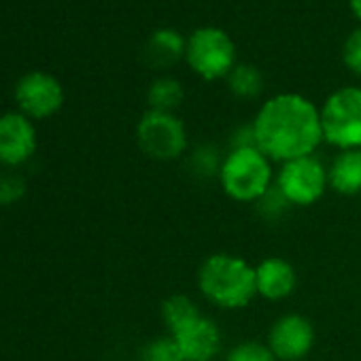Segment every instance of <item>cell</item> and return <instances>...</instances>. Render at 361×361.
<instances>
[{
  "label": "cell",
  "mask_w": 361,
  "mask_h": 361,
  "mask_svg": "<svg viewBox=\"0 0 361 361\" xmlns=\"http://www.w3.org/2000/svg\"><path fill=\"white\" fill-rule=\"evenodd\" d=\"M257 149L270 161H291L312 155L323 142L321 111L302 94L268 98L253 119Z\"/></svg>",
  "instance_id": "obj_1"
},
{
  "label": "cell",
  "mask_w": 361,
  "mask_h": 361,
  "mask_svg": "<svg viewBox=\"0 0 361 361\" xmlns=\"http://www.w3.org/2000/svg\"><path fill=\"white\" fill-rule=\"evenodd\" d=\"M198 287L202 295L219 308H245L257 295L255 268L238 255L215 253L200 266Z\"/></svg>",
  "instance_id": "obj_2"
},
{
  "label": "cell",
  "mask_w": 361,
  "mask_h": 361,
  "mask_svg": "<svg viewBox=\"0 0 361 361\" xmlns=\"http://www.w3.org/2000/svg\"><path fill=\"white\" fill-rule=\"evenodd\" d=\"M219 180L232 200L259 202L272 190V161L257 147H236L221 159Z\"/></svg>",
  "instance_id": "obj_3"
},
{
  "label": "cell",
  "mask_w": 361,
  "mask_h": 361,
  "mask_svg": "<svg viewBox=\"0 0 361 361\" xmlns=\"http://www.w3.org/2000/svg\"><path fill=\"white\" fill-rule=\"evenodd\" d=\"M319 111L327 145L340 151L361 149V87L346 85L331 92Z\"/></svg>",
  "instance_id": "obj_4"
},
{
  "label": "cell",
  "mask_w": 361,
  "mask_h": 361,
  "mask_svg": "<svg viewBox=\"0 0 361 361\" xmlns=\"http://www.w3.org/2000/svg\"><path fill=\"white\" fill-rule=\"evenodd\" d=\"M185 62L204 81L228 79L236 62L232 37L217 26H200L188 37Z\"/></svg>",
  "instance_id": "obj_5"
},
{
  "label": "cell",
  "mask_w": 361,
  "mask_h": 361,
  "mask_svg": "<svg viewBox=\"0 0 361 361\" xmlns=\"http://www.w3.org/2000/svg\"><path fill=\"white\" fill-rule=\"evenodd\" d=\"M136 142L151 159L172 161L188 149V130L174 113L149 109L136 126Z\"/></svg>",
  "instance_id": "obj_6"
},
{
  "label": "cell",
  "mask_w": 361,
  "mask_h": 361,
  "mask_svg": "<svg viewBox=\"0 0 361 361\" xmlns=\"http://www.w3.org/2000/svg\"><path fill=\"white\" fill-rule=\"evenodd\" d=\"M327 188V170L314 155L285 161L276 176V190L291 207H310L319 202Z\"/></svg>",
  "instance_id": "obj_7"
},
{
  "label": "cell",
  "mask_w": 361,
  "mask_h": 361,
  "mask_svg": "<svg viewBox=\"0 0 361 361\" xmlns=\"http://www.w3.org/2000/svg\"><path fill=\"white\" fill-rule=\"evenodd\" d=\"M16 100L22 113L30 119H45L58 113L64 104L62 83L49 73H28L16 85Z\"/></svg>",
  "instance_id": "obj_8"
},
{
  "label": "cell",
  "mask_w": 361,
  "mask_h": 361,
  "mask_svg": "<svg viewBox=\"0 0 361 361\" xmlns=\"http://www.w3.org/2000/svg\"><path fill=\"white\" fill-rule=\"evenodd\" d=\"M266 344L279 361H302L314 346V327L302 314H283L272 323Z\"/></svg>",
  "instance_id": "obj_9"
},
{
  "label": "cell",
  "mask_w": 361,
  "mask_h": 361,
  "mask_svg": "<svg viewBox=\"0 0 361 361\" xmlns=\"http://www.w3.org/2000/svg\"><path fill=\"white\" fill-rule=\"evenodd\" d=\"M37 151V130L24 113L0 117V164L22 166Z\"/></svg>",
  "instance_id": "obj_10"
},
{
  "label": "cell",
  "mask_w": 361,
  "mask_h": 361,
  "mask_svg": "<svg viewBox=\"0 0 361 361\" xmlns=\"http://www.w3.org/2000/svg\"><path fill=\"white\" fill-rule=\"evenodd\" d=\"M174 338L185 361H213L224 346V334L219 325L204 314L192 325H188L185 329L174 334Z\"/></svg>",
  "instance_id": "obj_11"
},
{
  "label": "cell",
  "mask_w": 361,
  "mask_h": 361,
  "mask_svg": "<svg viewBox=\"0 0 361 361\" xmlns=\"http://www.w3.org/2000/svg\"><path fill=\"white\" fill-rule=\"evenodd\" d=\"M257 295L270 302H281L295 291L298 274L295 268L283 257H266L255 268Z\"/></svg>",
  "instance_id": "obj_12"
},
{
  "label": "cell",
  "mask_w": 361,
  "mask_h": 361,
  "mask_svg": "<svg viewBox=\"0 0 361 361\" xmlns=\"http://www.w3.org/2000/svg\"><path fill=\"white\" fill-rule=\"evenodd\" d=\"M188 39L174 28H157L149 35L142 58L151 68H170L176 62L185 60Z\"/></svg>",
  "instance_id": "obj_13"
},
{
  "label": "cell",
  "mask_w": 361,
  "mask_h": 361,
  "mask_svg": "<svg viewBox=\"0 0 361 361\" xmlns=\"http://www.w3.org/2000/svg\"><path fill=\"white\" fill-rule=\"evenodd\" d=\"M329 188L342 196L361 194V149L340 151L327 168Z\"/></svg>",
  "instance_id": "obj_14"
},
{
  "label": "cell",
  "mask_w": 361,
  "mask_h": 361,
  "mask_svg": "<svg viewBox=\"0 0 361 361\" xmlns=\"http://www.w3.org/2000/svg\"><path fill=\"white\" fill-rule=\"evenodd\" d=\"M202 317L198 304L183 295V293H176L166 298V302L161 304V319L164 325L168 327V334H178L180 329H185L188 325H192L194 321H198Z\"/></svg>",
  "instance_id": "obj_15"
},
{
  "label": "cell",
  "mask_w": 361,
  "mask_h": 361,
  "mask_svg": "<svg viewBox=\"0 0 361 361\" xmlns=\"http://www.w3.org/2000/svg\"><path fill=\"white\" fill-rule=\"evenodd\" d=\"M185 98V90L180 85L178 79L164 75L151 81L147 90V104L151 111H161V113H174L180 102Z\"/></svg>",
  "instance_id": "obj_16"
},
{
  "label": "cell",
  "mask_w": 361,
  "mask_h": 361,
  "mask_svg": "<svg viewBox=\"0 0 361 361\" xmlns=\"http://www.w3.org/2000/svg\"><path fill=\"white\" fill-rule=\"evenodd\" d=\"M228 85H230V92L236 96V98H255L262 94L264 90V77L262 73L251 66V64H245V62H238L232 73L228 75Z\"/></svg>",
  "instance_id": "obj_17"
},
{
  "label": "cell",
  "mask_w": 361,
  "mask_h": 361,
  "mask_svg": "<svg viewBox=\"0 0 361 361\" xmlns=\"http://www.w3.org/2000/svg\"><path fill=\"white\" fill-rule=\"evenodd\" d=\"M142 361H185L174 336L166 334L151 340L142 350Z\"/></svg>",
  "instance_id": "obj_18"
},
{
  "label": "cell",
  "mask_w": 361,
  "mask_h": 361,
  "mask_svg": "<svg viewBox=\"0 0 361 361\" xmlns=\"http://www.w3.org/2000/svg\"><path fill=\"white\" fill-rule=\"evenodd\" d=\"M226 361H279L274 353L268 348V344L255 342V340H245L230 348L226 355Z\"/></svg>",
  "instance_id": "obj_19"
},
{
  "label": "cell",
  "mask_w": 361,
  "mask_h": 361,
  "mask_svg": "<svg viewBox=\"0 0 361 361\" xmlns=\"http://www.w3.org/2000/svg\"><path fill=\"white\" fill-rule=\"evenodd\" d=\"M26 196V180L16 172H0V207H11Z\"/></svg>",
  "instance_id": "obj_20"
},
{
  "label": "cell",
  "mask_w": 361,
  "mask_h": 361,
  "mask_svg": "<svg viewBox=\"0 0 361 361\" xmlns=\"http://www.w3.org/2000/svg\"><path fill=\"white\" fill-rule=\"evenodd\" d=\"M342 62L344 66L353 73L361 77V26L355 28L353 32H348V37L344 39L342 45Z\"/></svg>",
  "instance_id": "obj_21"
},
{
  "label": "cell",
  "mask_w": 361,
  "mask_h": 361,
  "mask_svg": "<svg viewBox=\"0 0 361 361\" xmlns=\"http://www.w3.org/2000/svg\"><path fill=\"white\" fill-rule=\"evenodd\" d=\"M348 7H350L353 16L361 22V0H348Z\"/></svg>",
  "instance_id": "obj_22"
},
{
  "label": "cell",
  "mask_w": 361,
  "mask_h": 361,
  "mask_svg": "<svg viewBox=\"0 0 361 361\" xmlns=\"http://www.w3.org/2000/svg\"><path fill=\"white\" fill-rule=\"evenodd\" d=\"M302 361H306V359H302Z\"/></svg>",
  "instance_id": "obj_23"
}]
</instances>
